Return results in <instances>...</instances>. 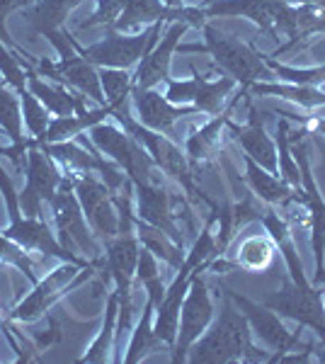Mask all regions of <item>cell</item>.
Segmentation results:
<instances>
[{"label": "cell", "instance_id": "cell-17", "mask_svg": "<svg viewBox=\"0 0 325 364\" xmlns=\"http://www.w3.org/2000/svg\"><path fill=\"white\" fill-rule=\"evenodd\" d=\"M56 70H58V78H56L58 85H73L82 95L105 105L107 97H105V92H102V85H100V73L95 70V66H92L90 61H85L80 54L61 58V61L56 63Z\"/></svg>", "mask_w": 325, "mask_h": 364}, {"label": "cell", "instance_id": "cell-36", "mask_svg": "<svg viewBox=\"0 0 325 364\" xmlns=\"http://www.w3.org/2000/svg\"><path fill=\"white\" fill-rule=\"evenodd\" d=\"M0 73H3L5 80H8V83L15 87L17 95H22V92L27 90L25 70H22L20 61H17V58L3 46V39H0Z\"/></svg>", "mask_w": 325, "mask_h": 364}, {"label": "cell", "instance_id": "cell-18", "mask_svg": "<svg viewBox=\"0 0 325 364\" xmlns=\"http://www.w3.org/2000/svg\"><path fill=\"white\" fill-rule=\"evenodd\" d=\"M0 127L8 132L10 141L15 144V149L0 151V154H8L10 161L15 163L17 170L27 168V141L22 139V114H20V102H17L15 92H10L5 85H0Z\"/></svg>", "mask_w": 325, "mask_h": 364}, {"label": "cell", "instance_id": "cell-1", "mask_svg": "<svg viewBox=\"0 0 325 364\" xmlns=\"http://www.w3.org/2000/svg\"><path fill=\"white\" fill-rule=\"evenodd\" d=\"M192 348V362H270V355H262L252 345L250 323L243 316V311H235L230 304H223L214 328L204 333Z\"/></svg>", "mask_w": 325, "mask_h": 364}, {"label": "cell", "instance_id": "cell-7", "mask_svg": "<svg viewBox=\"0 0 325 364\" xmlns=\"http://www.w3.org/2000/svg\"><path fill=\"white\" fill-rule=\"evenodd\" d=\"M304 136L306 132L294 134V141H297V163L301 168V185H304V199L306 207H309V221H311V245H313V255H316V287H325V202L318 192L316 182H313L311 175V166L309 158H306V146H304Z\"/></svg>", "mask_w": 325, "mask_h": 364}, {"label": "cell", "instance_id": "cell-9", "mask_svg": "<svg viewBox=\"0 0 325 364\" xmlns=\"http://www.w3.org/2000/svg\"><path fill=\"white\" fill-rule=\"evenodd\" d=\"M226 294H228L230 301L235 304V306L243 311V316L247 318V323H250L252 331H255L257 336L262 338L272 350H275V355L270 357V362H279V357L306 348V345H301L297 333H289L287 328L279 323V318H277L275 311L267 309L265 304L260 306V304L250 301V299H245L240 294H235V291H226Z\"/></svg>", "mask_w": 325, "mask_h": 364}, {"label": "cell", "instance_id": "cell-21", "mask_svg": "<svg viewBox=\"0 0 325 364\" xmlns=\"http://www.w3.org/2000/svg\"><path fill=\"white\" fill-rule=\"evenodd\" d=\"M61 175L51 163V156H46L44 151H37L32 146V151L27 154V187L39 195L41 202L51 204L61 187Z\"/></svg>", "mask_w": 325, "mask_h": 364}, {"label": "cell", "instance_id": "cell-6", "mask_svg": "<svg viewBox=\"0 0 325 364\" xmlns=\"http://www.w3.org/2000/svg\"><path fill=\"white\" fill-rule=\"evenodd\" d=\"M211 316H214V304H211L209 289H206V284L199 279V272H194L190 289H187V296H185V304H182V311H180V326H177V338L173 345L175 362L187 360V352H190L192 345L204 336Z\"/></svg>", "mask_w": 325, "mask_h": 364}, {"label": "cell", "instance_id": "cell-37", "mask_svg": "<svg viewBox=\"0 0 325 364\" xmlns=\"http://www.w3.org/2000/svg\"><path fill=\"white\" fill-rule=\"evenodd\" d=\"M58 338H61V323H58L54 316H49V331L34 333V340H37V350H46L49 345H54Z\"/></svg>", "mask_w": 325, "mask_h": 364}, {"label": "cell", "instance_id": "cell-38", "mask_svg": "<svg viewBox=\"0 0 325 364\" xmlns=\"http://www.w3.org/2000/svg\"><path fill=\"white\" fill-rule=\"evenodd\" d=\"M287 3H299V5H318L325 10V0H287Z\"/></svg>", "mask_w": 325, "mask_h": 364}, {"label": "cell", "instance_id": "cell-12", "mask_svg": "<svg viewBox=\"0 0 325 364\" xmlns=\"http://www.w3.org/2000/svg\"><path fill=\"white\" fill-rule=\"evenodd\" d=\"M257 107L247 100V124L245 127H238L233 124V122L228 119V132L230 136L238 141L240 146H243L245 156H250L252 161L257 163L260 168H265L267 173L272 175H279V161H277V146L275 141L267 136V132H265V124L262 119H260Z\"/></svg>", "mask_w": 325, "mask_h": 364}, {"label": "cell", "instance_id": "cell-34", "mask_svg": "<svg viewBox=\"0 0 325 364\" xmlns=\"http://www.w3.org/2000/svg\"><path fill=\"white\" fill-rule=\"evenodd\" d=\"M267 66L275 70L277 78L287 80V83H294V85H318L325 80V66H318V68H289V66H282L279 61L275 58L265 56Z\"/></svg>", "mask_w": 325, "mask_h": 364}, {"label": "cell", "instance_id": "cell-25", "mask_svg": "<svg viewBox=\"0 0 325 364\" xmlns=\"http://www.w3.org/2000/svg\"><path fill=\"white\" fill-rule=\"evenodd\" d=\"M247 92H255V95H275L284 97L292 102L301 105L306 109L323 107L325 105V92L316 90V85H279V83H252L247 87Z\"/></svg>", "mask_w": 325, "mask_h": 364}, {"label": "cell", "instance_id": "cell-4", "mask_svg": "<svg viewBox=\"0 0 325 364\" xmlns=\"http://www.w3.org/2000/svg\"><path fill=\"white\" fill-rule=\"evenodd\" d=\"M90 141L95 144V149L100 154L110 156L122 170H127V178L132 182H139V180L153 182L156 161L151 158L149 151H144V146L134 136H129V134L119 132V129L100 122V124L90 127Z\"/></svg>", "mask_w": 325, "mask_h": 364}, {"label": "cell", "instance_id": "cell-22", "mask_svg": "<svg viewBox=\"0 0 325 364\" xmlns=\"http://www.w3.org/2000/svg\"><path fill=\"white\" fill-rule=\"evenodd\" d=\"M275 240L270 233H255L240 240L238 250H235L233 267L243 269V272H265L272 260H275Z\"/></svg>", "mask_w": 325, "mask_h": 364}, {"label": "cell", "instance_id": "cell-10", "mask_svg": "<svg viewBox=\"0 0 325 364\" xmlns=\"http://www.w3.org/2000/svg\"><path fill=\"white\" fill-rule=\"evenodd\" d=\"M168 83V92L165 97L173 105L194 102L199 112L216 114L226 95L235 87V80L230 75H221L218 80H206L194 70V78L190 80H165Z\"/></svg>", "mask_w": 325, "mask_h": 364}, {"label": "cell", "instance_id": "cell-26", "mask_svg": "<svg viewBox=\"0 0 325 364\" xmlns=\"http://www.w3.org/2000/svg\"><path fill=\"white\" fill-rule=\"evenodd\" d=\"M136 228H139V240L144 243V248H149L156 257H163L168 265H173L180 269L182 262H185V257H182V248L175 243V240H170L161 228L146 224V221H136Z\"/></svg>", "mask_w": 325, "mask_h": 364}, {"label": "cell", "instance_id": "cell-2", "mask_svg": "<svg viewBox=\"0 0 325 364\" xmlns=\"http://www.w3.org/2000/svg\"><path fill=\"white\" fill-rule=\"evenodd\" d=\"M202 29H204L206 44L180 46V51H209V54L214 56L216 66H221L235 83H240V87H243L245 92L252 83H272V80H279L257 49L243 44L240 39L226 37V34H221L211 25H204Z\"/></svg>", "mask_w": 325, "mask_h": 364}, {"label": "cell", "instance_id": "cell-11", "mask_svg": "<svg viewBox=\"0 0 325 364\" xmlns=\"http://www.w3.org/2000/svg\"><path fill=\"white\" fill-rule=\"evenodd\" d=\"M134 190H136V195H139V219L161 228L165 236L170 240H175L182 248L185 238H182L180 228H177V221H175V214H173V195H170L165 187L156 185V182H146V180L134 182Z\"/></svg>", "mask_w": 325, "mask_h": 364}, {"label": "cell", "instance_id": "cell-13", "mask_svg": "<svg viewBox=\"0 0 325 364\" xmlns=\"http://www.w3.org/2000/svg\"><path fill=\"white\" fill-rule=\"evenodd\" d=\"M132 97H134V107L139 112L141 124L151 132H163L168 136H173V127L177 119L182 117H194L199 112L197 107H175L168 97L158 95L156 90H144V87H132Z\"/></svg>", "mask_w": 325, "mask_h": 364}, {"label": "cell", "instance_id": "cell-39", "mask_svg": "<svg viewBox=\"0 0 325 364\" xmlns=\"http://www.w3.org/2000/svg\"><path fill=\"white\" fill-rule=\"evenodd\" d=\"M313 127H316V132H321L323 136H325V119H318V122H313Z\"/></svg>", "mask_w": 325, "mask_h": 364}, {"label": "cell", "instance_id": "cell-27", "mask_svg": "<svg viewBox=\"0 0 325 364\" xmlns=\"http://www.w3.org/2000/svg\"><path fill=\"white\" fill-rule=\"evenodd\" d=\"M46 156L56 158V161L66 163V166L82 170V173H92L97 170L100 154L97 151H85L78 144H68V141H56V144H37Z\"/></svg>", "mask_w": 325, "mask_h": 364}, {"label": "cell", "instance_id": "cell-31", "mask_svg": "<svg viewBox=\"0 0 325 364\" xmlns=\"http://www.w3.org/2000/svg\"><path fill=\"white\" fill-rule=\"evenodd\" d=\"M277 146H279V175H282V180L304 195V185H301V168H299V163L294 161L292 151H289V122L287 119L277 122Z\"/></svg>", "mask_w": 325, "mask_h": 364}, {"label": "cell", "instance_id": "cell-33", "mask_svg": "<svg viewBox=\"0 0 325 364\" xmlns=\"http://www.w3.org/2000/svg\"><path fill=\"white\" fill-rule=\"evenodd\" d=\"M22 122L27 124L29 129V134H32L34 139H41L44 136V132H46V127H49V109L44 107V105L39 102L37 97L32 95L29 90L22 92Z\"/></svg>", "mask_w": 325, "mask_h": 364}, {"label": "cell", "instance_id": "cell-3", "mask_svg": "<svg viewBox=\"0 0 325 364\" xmlns=\"http://www.w3.org/2000/svg\"><path fill=\"white\" fill-rule=\"evenodd\" d=\"M161 25H163V20L153 22V25L146 29L144 34H134V37H127L124 32H114V29H112L102 42L87 46V49H82V46L75 42L73 37H70V42H73V49L78 51L85 61H90L92 66H100V68H132L134 63L139 61L141 56L149 54L151 46L156 44L158 34H161Z\"/></svg>", "mask_w": 325, "mask_h": 364}, {"label": "cell", "instance_id": "cell-16", "mask_svg": "<svg viewBox=\"0 0 325 364\" xmlns=\"http://www.w3.org/2000/svg\"><path fill=\"white\" fill-rule=\"evenodd\" d=\"M245 158V180L250 185V190L262 199L267 207H284L289 202H304L306 199L299 190H294L292 185H287L282 178H275L265 168H260L250 156Z\"/></svg>", "mask_w": 325, "mask_h": 364}, {"label": "cell", "instance_id": "cell-40", "mask_svg": "<svg viewBox=\"0 0 325 364\" xmlns=\"http://www.w3.org/2000/svg\"><path fill=\"white\" fill-rule=\"evenodd\" d=\"M165 5H168V8H180L182 5V0H163Z\"/></svg>", "mask_w": 325, "mask_h": 364}, {"label": "cell", "instance_id": "cell-14", "mask_svg": "<svg viewBox=\"0 0 325 364\" xmlns=\"http://www.w3.org/2000/svg\"><path fill=\"white\" fill-rule=\"evenodd\" d=\"M187 27H190L187 22H173V25L168 27L163 42L153 51H149V54L144 56V61H141L139 70H136V75L132 78L134 87L151 90V87H156L158 83H163V80H170L168 78L170 56H173V51L177 49V42H180L182 34L187 32Z\"/></svg>", "mask_w": 325, "mask_h": 364}, {"label": "cell", "instance_id": "cell-35", "mask_svg": "<svg viewBox=\"0 0 325 364\" xmlns=\"http://www.w3.org/2000/svg\"><path fill=\"white\" fill-rule=\"evenodd\" d=\"M129 0H97V8L95 13L90 15V20H85L82 25L78 27L80 32H85V29H92V27H100V25H114L117 17L124 13V8H127Z\"/></svg>", "mask_w": 325, "mask_h": 364}, {"label": "cell", "instance_id": "cell-30", "mask_svg": "<svg viewBox=\"0 0 325 364\" xmlns=\"http://www.w3.org/2000/svg\"><path fill=\"white\" fill-rule=\"evenodd\" d=\"M119 314V294H112L107 301V311H105V326L100 331V336L95 338V343L90 345V350L85 352L82 362H105L107 360V352L112 348V338H114V318Z\"/></svg>", "mask_w": 325, "mask_h": 364}, {"label": "cell", "instance_id": "cell-20", "mask_svg": "<svg viewBox=\"0 0 325 364\" xmlns=\"http://www.w3.org/2000/svg\"><path fill=\"white\" fill-rule=\"evenodd\" d=\"M27 70H29V92H32L49 112H54L56 117H70L73 112H85V105H82V97L78 92H68L63 85L44 83L29 66Z\"/></svg>", "mask_w": 325, "mask_h": 364}, {"label": "cell", "instance_id": "cell-23", "mask_svg": "<svg viewBox=\"0 0 325 364\" xmlns=\"http://www.w3.org/2000/svg\"><path fill=\"white\" fill-rule=\"evenodd\" d=\"M240 97H245L243 87H240L238 95L230 97V102L226 105V109H223L221 114H216L214 119L206 122L202 129H197V132H194L192 136L187 139V158H190L192 163L204 161V158L211 154V149H214L216 141H218V134H221V129L228 124V117H230V112H233L235 102H238Z\"/></svg>", "mask_w": 325, "mask_h": 364}, {"label": "cell", "instance_id": "cell-28", "mask_svg": "<svg viewBox=\"0 0 325 364\" xmlns=\"http://www.w3.org/2000/svg\"><path fill=\"white\" fill-rule=\"evenodd\" d=\"M153 309H156V304L146 301L144 316H141L139 328L134 331V338H132V343H129V352H127V357H124V362H127V364H134V362L144 360V355H149L151 350L165 348L163 340L156 336V331H153V326H151V311Z\"/></svg>", "mask_w": 325, "mask_h": 364}, {"label": "cell", "instance_id": "cell-5", "mask_svg": "<svg viewBox=\"0 0 325 364\" xmlns=\"http://www.w3.org/2000/svg\"><path fill=\"white\" fill-rule=\"evenodd\" d=\"M92 272H95V267H80V265H73V262L54 269L49 277L34 284L32 294H29L25 301H20V306L15 311H10L8 318L37 321L46 309L54 306L58 299L63 294H68L70 289H75V287H78L80 282H85Z\"/></svg>", "mask_w": 325, "mask_h": 364}, {"label": "cell", "instance_id": "cell-42", "mask_svg": "<svg viewBox=\"0 0 325 364\" xmlns=\"http://www.w3.org/2000/svg\"><path fill=\"white\" fill-rule=\"evenodd\" d=\"M323 311H325V291H323Z\"/></svg>", "mask_w": 325, "mask_h": 364}, {"label": "cell", "instance_id": "cell-19", "mask_svg": "<svg viewBox=\"0 0 325 364\" xmlns=\"http://www.w3.org/2000/svg\"><path fill=\"white\" fill-rule=\"evenodd\" d=\"M114 114V109L110 107V105H105V107L95 109V112H78V117H56V119L49 122V127H46L44 136L41 139H29L27 146L32 149V146L37 144H56V141H68L70 136H75V134L85 132V129L100 124V122L105 119V117Z\"/></svg>", "mask_w": 325, "mask_h": 364}, {"label": "cell", "instance_id": "cell-24", "mask_svg": "<svg viewBox=\"0 0 325 364\" xmlns=\"http://www.w3.org/2000/svg\"><path fill=\"white\" fill-rule=\"evenodd\" d=\"M80 3L82 0H37V5H34L32 13L27 17V22L39 34L54 32V29L63 25V20H66L70 10Z\"/></svg>", "mask_w": 325, "mask_h": 364}, {"label": "cell", "instance_id": "cell-8", "mask_svg": "<svg viewBox=\"0 0 325 364\" xmlns=\"http://www.w3.org/2000/svg\"><path fill=\"white\" fill-rule=\"evenodd\" d=\"M51 207H54L56 226L58 233H61V240L66 243V248L87 252V255H92V260L100 257L97 243L92 240L90 231H87L85 219H82V207L73 192V178L61 180V187H58Z\"/></svg>", "mask_w": 325, "mask_h": 364}, {"label": "cell", "instance_id": "cell-15", "mask_svg": "<svg viewBox=\"0 0 325 364\" xmlns=\"http://www.w3.org/2000/svg\"><path fill=\"white\" fill-rule=\"evenodd\" d=\"M105 248H107L105 272H110V277L114 279L117 294L132 296V277L136 274V262H139L141 255L139 236L136 233H117L114 238L105 243Z\"/></svg>", "mask_w": 325, "mask_h": 364}, {"label": "cell", "instance_id": "cell-29", "mask_svg": "<svg viewBox=\"0 0 325 364\" xmlns=\"http://www.w3.org/2000/svg\"><path fill=\"white\" fill-rule=\"evenodd\" d=\"M132 78L134 75L127 73V68H102L100 70V85H102V92L107 95V105L114 109V117L122 112H129L124 100L132 92Z\"/></svg>", "mask_w": 325, "mask_h": 364}, {"label": "cell", "instance_id": "cell-41", "mask_svg": "<svg viewBox=\"0 0 325 364\" xmlns=\"http://www.w3.org/2000/svg\"><path fill=\"white\" fill-rule=\"evenodd\" d=\"M29 3H34V0H17V8H25Z\"/></svg>", "mask_w": 325, "mask_h": 364}, {"label": "cell", "instance_id": "cell-32", "mask_svg": "<svg viewBox=\"0 0 325 364\" xmlns=\"http://www.w3.org/2000/svg\"><path fill=\"white\" fill-rule=\"evenodd\" d=\"M0 260L3 262H10L13 267L20 269L22 274L27 277L29 284H37L39 277H37V267H34L32 257L27 255V250L22 245H17L15 240L0 236Z\"/></svg>", "mask_w": 325, "mask_h": 364}]
</instances>
